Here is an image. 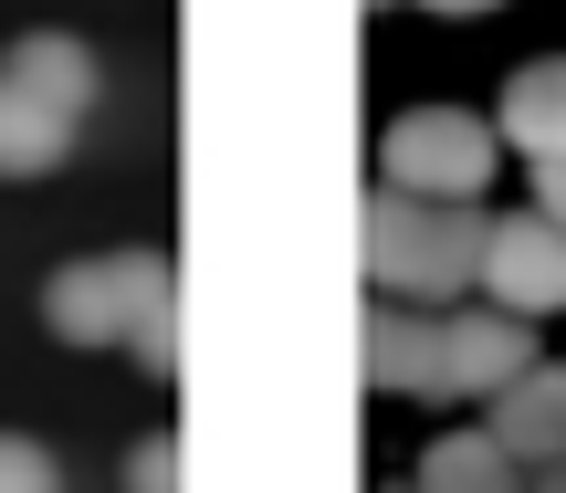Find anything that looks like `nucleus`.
I'll return each mask as SVG.
<instances>
[{
  "label": "nucleus",
  "mask_w": 566,
  "mask_h": 493,
  "mask_svg": "<svg viewBox=\"0 0 566 493\" xmlns=\"http://www.w3.org/2000/svg\"><path fill=\"white\" fill-rule=\"evenodd\" d=\"M483 231L493 210L483 200H420V189H388L367 200V284L399 294V305H462L483 284Z\"/></svg>",
  "instance_id": "obj_2"
},
{
  "label": "nucleus",
  "mask_w": 566,
  "mask_h": 493,
  "mask_svg": "<svg viewBox=\"0 0 566 493\" xmlns=\"http://www.w3.org/2000/svg\"><path fill=\"white\" fill-rule=\"evenodd\" d=\"M483 294L504 315H566V221L556 210H504L483 231Z\"/></svg>",
  "instance_id": "obj_5"
},
{
  "label": "nucleus",
  "mask_w": 566,
  "mask_h": 493,
  "mask_svg": "<svg viewBox=\"0 0 566 493\" xmlns=\"http://www.w3.org/2000/svg\"><path fill=\"white\" fill-rule=\"evenodd\" d=\"M483 431L504 441L525 473H535V462H556L566 452V368H535V357H525V368L493 389V420H483Z\"/></svg>",
  "instance_id": "obj_6"
},
{
  "label": "nucleus",
  "mask_w": 566,
  "mask_h": 493,
  "mask_svg": "<svg viewBox=\"0 0 566 493\" xmlns=\"http://www.w3.org/2000/svg\"><path fill=\"white\" fill-rule=\"evenodd\" d=\"M535 210H556V221H566V158H535Z\"/></svg>",
  "instance_id": "obj_14"
},
{
  "label": "nucleus",
  "mask_w": 566,
  "mask_h": 493,
  "mask_svg": "<svg viewBox=\"0 0 566 493\" xmlns=\"http://www.w3.org/2000/svg\"><path fill=\"white\" fill-rule=\"evenodd\" d=\"M420 11H451V21H483V11H504V0H420Z\"/></svg>",
  "instance_id": "obj_16"
},
{
  "label": "nucleus",
  "mask_w": 566,
  "mask_h": 493,
  "mask_svg": "<svg viewBox=\"0 0 566 493\" xmlns=\"http://www.w3.org/2000/svg\"><path fill=\"white\" fill-rule=\"evenodd\" d=\"M74 126L84 116H63V105H42L32 84L0 74V179H53V168L74 158Z\"/></svg>",
  "instance_id": "obj_7"
},
{
  "label": "nucleus",
  "mask_w": 566,
  "mask_h": 493,
  "mask_svg": "<svg viewBox=\"0 0 566 493\" xmlns=\"http://www.w3.org/2000/svg\"><path fill=\"white\" fill-rule=\"evenodd\" d=\"M504 147H525V158H566V53L525 63V74L504 84Z\"/></svg>",
  "instance_id": "obj_9"
},
{
  "label": "nucleus",
  "mask_w": 566,
  "mask_h": 493,
  "mask_svg": "<svg viewBox=\"0 0 566 493\" xmlns=\"http://www.w3.org/2000/svg\"><path fill=\"white\" fill-rule=\"evenodd\" d=\"M367 11H388V0H367Z\"/></svg>",
  "instance_id": "obj_17"
},
{
  "label": "nucleus",
  "mask_w": 566,
  "mask_h": 493,
  "mask_svg": "<svg viewBox=\"0 0 566 493\" xmlns=\"http://www.w3.org/2000/svg\"><path fill=\"white\" fill-rule=\"evenodd\" d=\"M409 493H525V462H514L493 431H441L420 452V483Z\"/></svg>",
  "instance_id": "obj_8"
},
{
  "label": "nucleus",
  "mask_w": 566,
  "mask_h": 493,
  "mask_svg": "<svg viewBox=\"0 0 566 493\" xmlns=\"http://www.w3.org/2000/svg\"><path fill=\"white\" fill-rule=\"evenodd\" d=\"M493 158H504V126L462 116V105H409V116L378 137V179L420 189V200H483Z\"/></svg>",
  "instance_id": "obj_3"
},
{
  "label": "nucleus",
  "mask_w": 566,
  "mask_h": 493,
  "mask_svg": "<svg viewBox=\"0 0 566 493\" xmlns=\"http://www.w3.org/2000/svg\"><path fill=\"white\" fill-rule=\"evenodd\" d=\"M0 74L32 84V95L63 105V116H84V105H95V53H84L74 32H21L11 53H0Z\"/></svg>",
  "instance_id": "obj_11"
},
{
  "label": "nucleus",
  "mask_w": 566,
  "mask_h": 493,
  "mask_svg": "<svg viewBox=\"0 0 566 493\" xmlns=\"http://www.w3.org/2000/svg\"><path fill=\"white\" fill-rule=\"evenodd\" d=\"M42 326L63 347H126L147 378L179 368V273L168 252H105V263H63L42 284Z\"/></svg>",
  "instance_id": "obj_1"
},
{
  "label": "nucleus",
  "mask_w": 566,
  "mask_h": 493,
  "mask_svg": "<svg viewBox=\"0 0 566 493\" xmlns=\"http://www.w3.org/2000/svg\"><path fill=\"white\" fill-rule=\"evenodd\" d=\"M126 493H179V441H137L126 452Z\"/></svg>",
  "instance_id": "obj_13"
},
{
  "label": "nucleus",
  "mask_w": 566,
  "mask_h": 493,
  "mask_svg": "<svg viewBox=\"0 0 566 493\" xmlns=\"http://www.w3.org/2000/svg\"><path fill=\"white\" fill-rule=\"evenodd\" d=\"M0 493H63V462L42 452V441L0 431Z\"/></svg>",
  "instance_id": "obj_12"
},
{
  "label": "nucleus",
  "mask_w": 566,
  "mask_h": 493,
  "mask_svg": "<svg viewBox=\"0 0 566 493\" xmlns=\"http://www.w3.org/2000/svg\"><path fill=\"white\" fill-rule=\"evenodd\" d=\"M525 493H566V452H556V462H535V473H525Z\"/></svg>",
  "instance_id": "obj_15"
},
{
  "label": "nucleus",
  "mask_w": 566,
  "mask_h": 493,
  "mask_svg": "<svg viewBox=\"0 0 566 493\" xmlns=\"http://www.w3.org/2000/svg\"><path fill=\"white\" fill-rule=\"evenodd\" d=\"M535 357V315L483 305H430V347H420V399H493L514 368Z\"/></svg>",
  "instance_id": "obj_4"
},
{
  "label": "nucleus",
  "mask_w": 566,
  "mask_h": 493,
  "mask_svg": "<svg viewBox=\"0 0 566 493\" xmlns=\"http://www.w3.org/2000/svg\"><path fill=\"white\" fill-rule=\"evenodd\" d=\"M420 347H430V305H367V326H357V368H367V389H399V399H420Z\"/></svg>",
  "instance_id": "obj_10"
}]
</instances>
